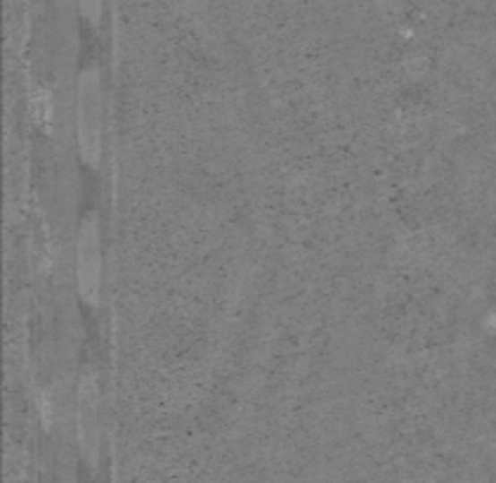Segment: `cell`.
Masks as SVG:
<instances>
[{
    "mask_svg": "<svg viewBox=\"0 0 496 483\" xmlns=\"http://www.w3.org/2000/svg\"><path fill=\"white\" fill-rule=\"evenodd\" d=\"M81 7H83V13L88 20H98L99 10H102V0H81Z\"/></svg>",
    "mask_w": 496,
    "mask_h": 483,
    "instance_id": "3",
    "label": "cell"
},
{
    "mask_svg": "<svg viewBox=\"0 0 496 483\" xmlns=\"http://www.w3.org/2000/svg\"><path fill=\"white\" fill-rule=\"evenodd\" d=\"M102 83L95 72H85L79 88V145L88 164L102 152Z\"/></svg>",
    "mask_w": 496,
    "mask_h": 483,
    "instance_id": "1",
    "label": "cell"
},
{
    "mask_svg": "<svg viewBox=\"0 0 496 483\" xmlns=\"http://www.w3.org/2000/svg\"><path fill=\"white\" fill-rule=\"evenodd\" d=\"M79 289L88 304H98L99 285H102V245H99L98 226L88 220L79 237Z\"/></svg>",
    "mask_w": 496,
    "mask_h": 483,
    "instance_id": "2",
    "label": "cell"
}]
</instances>
